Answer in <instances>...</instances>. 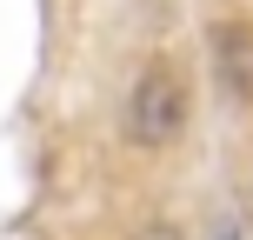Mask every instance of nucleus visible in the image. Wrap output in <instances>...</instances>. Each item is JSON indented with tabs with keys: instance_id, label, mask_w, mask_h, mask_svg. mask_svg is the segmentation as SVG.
Masks as SVG:
<instances>
[{
	"instance_id": "f257e3e1",
	"label": "nucleus",
	"mask_w": 253,
	"mask_h": 240,
	"mask_svg": "<svg viewBox=\"0 0 253 240\" xmlns=\"http://www.w3.org/2000/svg\"><path fill=\"white\" fill-rule=\"evenodd\" d=\"M187 120H193V87L180 74V60H167V53L140 60V74L126 80V100H120L126 147L133 153H160V147H173L187 134Z\"/></svg>"
},
{
	"instance_id": "f03ea898",
	"label": "nucleus",
	"mask_w": 253,
	"mask_h": 240,
	"mask_svg": "<svg viewBox=\"0 0 253 240\" xmlns=\"http://www.w3.org/2000/svg\"><path fill=\"white\" fill-rule=\"evenodd\" d=\"M207 53H213L220 94L253 107V13H220V20L207 27Z\"/></svg>"
},
{
	"instance_id": "7ed1b4c3",
	"label": "nucleus",
	"mask_w": 253,
	"mask_h": 240,
	"mask_svg": "<svg viewBox=\"0 0 253 240\" xmlns=\"http://www.w3.org/2000/svg\"><path fill=\"white\" fill-rule=\"evenodd\" d=\"M126 240H187V227H180L173 214H153V220H140V227L126 234Z\"/></svg>"
},
{
	"instance_id": "20e7f679",
	"label": "nucleus",
	"mask_w": 253,
	"mask_h": 240,
	"mask_svg": "<svg viewBox=\"0 0 253 240\" xmlns=\"http://www.w3.org/2000/svg\"><path fill=\"white\" fill-rule=\"evenodd\" d=\"M213 240H240V227H233V220H227V227H220V234H213Z\"/></svg>"
}]
</instances>
